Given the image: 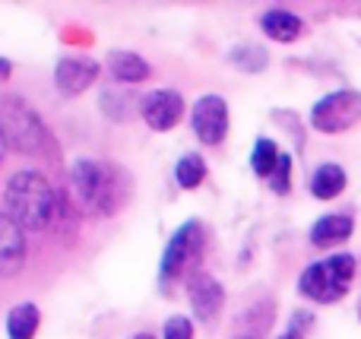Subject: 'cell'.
Instances as JSON below:
<instances>
[{
	"label": "cell",
	"instance_id": "21",
	"mask_svg": "<svg viewBox=\"0 0 361 339\" xmlns=\"http://www.w3.org/2000/svg\"><path fill=\"white\" fill-rule=\"evenodd\" d=\"M269 184H273L276 194H288V187H292V159H288V152H282V159H279V165H276Z\"/></svg>",
	"mask_w": 361,
	"mask_h": 339
},
{
	"label": "cell",
	"instance_id": "5",
	"mask_svg": "<svg viewBox=\"0 0 361 339\" xmlns=\"http://www.w3.org/2000/svg\"><path fill=\"white\" fill-rule=\"evenodd\" d=\"M206 245V232L197 219L184 222L175 235H171L169 247L162 254V266H159V279H162V289H171L178 285L180 279H193L197 276V264H200V254H203Z\"/></svg>",
	"mask_w": 361,
	"mask_h": 339
},
{
	"label": "cell",
	"instance_id": "3",
	"mask_svg": "<svg viewBox=\"0 0 361 339\" xmlns=\"http://www.w3.org/2000/svg\"><path fill=\"white\" fill-rule=\"evenodd\" d=\"M0 133H4L6 146L23 152V156H44L51 143L44 121L19 95H4L0 99Z\"/></svg>",
	"mask_w": 361,
	"mask_h": 339
},
{
	"label": "cell",
	"instance_id": "24",
	"mask_svg": "<svg viewBox=\"0 0 361 339\" xmlns=\"http://www.w3.org/2000/svg\"><path fill=\"white\" fill-rule=\"evenodd\" d=\"M6 149H10V146H6V140H4V133H0V162H4V156H6Z\"/></svg>",
	"mask_w": 361,
	"mask_h": 339
},
{
	"label": "cell",
	"instance_id": "27",
	"mask_svg": "<svg viewBox=\"0 0 361 339\" xmlns=\"http://www.w3.org/2000/svg\"><path fill=\"white\" fill-rule=\"evenodd\" d=\"M244 339H254V336H244Z\"/></svg>",
	"mask_w": 361,
	"mask_h": 339
},
{
	"label": "cell",
	"instance_id": "15",
	"mask_svg": "<svg viewBox=\"0 0 361 339\" xmlns=\"http://www.w3.org/2000/svg\"><path fill=\"white\" fill-rule=\"evenodd\" d=\"M38 327H42V311L32 302H23L6 314V336L10 339H35Z\"/></svg>",
	"mask_w": 361,
	"mask_h": 339
},
{
	"label": "cell",
	"instance_id": "2",
	"mask_svg": "<svg viewBox=\"0 0 361 339\" xmlns=\"http://www.w3.org/2000/svg\"><path fill=\"white\" fill-rule=\"evenodd\" d=\"M4 200H6V213L23 228H29V232H44V228L54 226L57 194L42 171H32V168L16 171L6 181Z\"/></svg>",
	"mask_w": 361,
	"mask_h": 339
},
{
	"label": "cell",
	"instance_id": "11",
	"mask_svg": "<svg viewBox=\"0 0 361 339\" xmlns=\"http://www.w3.org/2000/svg\"><path fill=\"white\" fill-rule=\"evenodd\" d=\"M187 295H190V308H193V314H197V321H212V317L222 311V302H225V289L219 285V279H212L209 273H203V270L190 279Z\"/></svg>",
	"mask_w": 361,
	"mask_h": 339
},
{
	"label": "cell",
	"instance_id": "13",
	"mask_svg": "<svg viewBox=\"0 0 361 339\" xmlns=\"http://www.w3.org/2000/svg\"><path fill=\"white\" fill-rule=\"evenodd\" d=\"M352 216H345V213H330V216H324V219H317L314 222V228H311V245H317V247H333V245H339V241H345L352 235Z\"/></svg>",
	"mask_w": 361,
	"mask_h": 339
},
{
	"label": "cell",
	"instance_id": "23",
	"mask_svg": "<svg viewBox=\"0 0 361 339\" xmlns=\"http://www.w3.org/2000/svg\"><path fill=\"white\" fill-rule=\"evenodd\" d=\"M10 73H13V63L0 57V80H10Z\"/></svg>",
	"mask_w": 361,
	"mask_h": 339
},
{
	"label": "cell",
	"instance_id": "4",
	"mask_svg": "<svg viewBox=\"0 0 361 339\" xmlns=\"http://www.w3.org/2000/svg\"><path fill=\"white\" fill-rule=\"evenodd\" d=\"M352 279H355V257L352 254H333L326 260L311 264L298 279V289L305 298L317 304H333L349 292Z\"/></svg>",
	"mask_w": 361,
	"mask_h": 339
},
{
	"label": "cell",
	"instance_id": "7",
	"mask_svg": "<svg viewBox=\"0 0 361 339\" xmlns=\"http://www.w3.org/2000/svg\"><path fill=\"white\" fill-rule=\"evenodd\" d=\"M190 124H193V133L200 137V143L206 146L222 143L228 137V105H225L222 95H203L193 105Z\"/></svg>",
	"mask_w": 361,
	"mask_h": 339
},
{
	"label": "cell",
	"instance_id": "18",
	"mask_svg": "<svg viewBox=\"0 0 361 339\" xmlns=\"http://www.w3.org/2000/svg\"><path fill=\"white\" fill-rule=\"evenodd\" d=\"M279 159H282V152H279V146H276L273 140H257L254 152H250V168H254L260 178H273Z\"/></svg>",
	"mask_w": 361,
	"mask_h": 339
},
{
	"label": "cell",
	"instance_id": "20",
	"mask_svg": "<svg viewBox=\"0 0 361 339\" xmlns=\"http://www.w3.org/2000/svg\"><path fill=\"white\" fill-rule=\"evenodd\" d=\"M133 101H140V99L108 89V92H102V111H105L111 121H130L133 118Z\"/></svg>",
	"mask_w": 361,
	"mask_h": 339
},
{
	"label": "cell",
	"instance_id": "19",
	"mask_svg": "<svg viewBox=\"0 0 361 339\" xmlns=\"http://www.w3.org/2000/svg\"><path fill=\"white\" fill-rule=\"evenodd\" d=\"M228 57L238 70H247V73H260L267 67V51L260 44H238V48H231Z\"/></svg>",
	"mask_w": 361,
	"mask_h": 339
},
{
	"label": "cell",
	"instance_id": "9",
	"mask_svg": "<svg viewBox=\"0 0 361 339\" xmlns=\"http://www.w3.org/2000/svg\"><path fill=\"white\" fill-rule=\"evenodd\" d=\"M99 80V63L89 57H63L54 70V86L61 95H82Z\"/></svg>",
	"mask_w": 361,
	"mask_h": 339
},
{
	"label": "cell",
	"instance_id": "10",
	"mask_svg": "<svg viewBox=\"0 0 361 339\" xmlns=\"http://www.w3.org/2000/svg\"><path fill=\"white\" fill-rule=\"evenodd\" d=\"M25 264V235L10 213H0V276H16Z\"/></svg>",
	"mask_w": 361,
	"mask_h": 339
},
{
	"label": "cell",
	"instance_id": "22",
	"mask_svg": "<svg viewBox=\"0 0 361 339\" xmlns=\"http://www.w3.org/2000/svg\"><path fill=\"white\" fill-rule=\"evenodd\" d=\"M165 339H193V323L187 321V317H180V314H175V317H169L165 321Z\"/></svg>",
	"mask_w": 361,
	"mask_h": 339
},
{
	"label": "cell",
	"instance_id": "26",
	"mask_svg": "<svg viewBox=\"0 0 361 339\" xmlns=\"http://www.w3.org/2000/svg\"><path fill=\"white\" fill-rule=\"evenodd\" d=\"M279 339H298V336H292V333H286V336H279Z\"/></svg>",
	"mask_w": 361,
	"mask_h": 339
},
{
	"label": "cell",
	"instance_id": "17",
	"mask_svg": "<svg viewBox=\"0 0 361 339\" xmlns=\"http://www.w3.org/2000/svg\"><path fill=\"white\" fill-rule=\"evenodd\" d=\"M175 181H178V187H184V190H197L200 184L206 181V162L197 156V152H190V156L178 159V165H175Z\"/></svg>",
	"mask_w": 361,
	"mask_h": 339
},
{
	"label": "cell",
	"instance_id": "14",
	"mask_svg": "<svg viewBox=\"0 0 361 339\" xmlns=\"http://www.w3.org/2000/svg\"><path fill=\"white\" fill-rule=\"evenodd\" d=\"M260 29H263V35H269L273 42H295V38L305 32V23L288 10H267L260 19Z\"/></svg>",
	"mask_w": 361,
	"mask_h": 339
},
{
	"label": "cell",
	"instance_id": "16",
	"mask_svg": "<svg viewBox=\"0 0 361 339\" xmlns=\"http://www.w3.org/2000/svg\"><path fill=\"white\" fill-rule=\"evenodd\" d=\"M343 190H345V171L339 168V165L326 162V165H320V168L314 171L311 194L317 197V200H333V197H339Z\"/></svg>",
	"mask_w": 361,
	"mask_h": 339
},
{
	"label": "cell",
	"instance_id": "8",
	"mask_svg": "<svg viewBox=\"0 0 361 339\" xmlns=\"http://www.w3.org/2000/svg\"><path fill=\"white\" fill-rule=\"evenodd\" d=\"M140 114H143V121L156 133H165L184 114V99H180V92H175V89H156V92L140 99Z\"/></svg>",
	"mask_w": 361,
	"mask_h": 339
},
{
	"label": "cell",
	"instance_id": "1",
	"mask_svg": "<svg viewBox=\"0 0 361 339\" xmlns=\"http://www.w3.org/2000/svg\"><path fill=\"white\" fill-rule=\"evenodd\" d=\"M130 197V181L111 162L76 159L70 168V200L86 216H114Z\"/></svg>",
	"mask_w": 361,
	"mask_h": 339
},
{
	"label": "cell",
	"instance_id": "6",
	"mask_svg": "<svg viewBox=\"0 0 361 339\" xmlns=\"http://www.w3.org/2000/svg\"><path fill=\"white\" fill-rule=\"evenodd\" d=\"M361 121V95L352 89L324 95L311 108V127L320 133H343Z\"/></svg>",
	"mask_w": 361,
	"mask_h": 339
},
{
	"label": "cell",
	"instance_id": "25",
	"mask_svg": "<svg viewBox=\"0 0 361 339\" xmlns=\"http://www.w3.org/2000/svg\"><path fill=\"white\" fill-rule=\"evenodd\" d=\"M130 339H156L152 333H137V336H130Z\"/></svg>",
	"mask_w": 361,
	"mask_h": 339
},
{
	"label": "cell",
	"instance_id": "12",
	"mask_svg": "<svg viewBox=\"0 0 361 339\" xmlns=\"http://www.w3.org/2000/svg\"><path fill=\"white\" fill-rule=\"evenodd\" d=\"M105 63H108V73L121 82H143V80H149V73H152L149 63L140 54H133V51H111Z\"/></svg>",
	"mask_w": 361,
	"mask_h": 339
}]
</instances>
